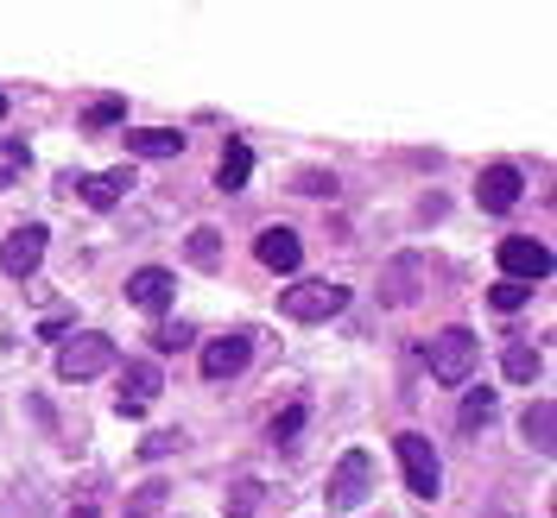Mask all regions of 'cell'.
<instances>
[{
    "instance_id": "6da1fadb",
    "label": "cell",
    "mask_w": 557,
    "mask_h": 518,
    "mask_svg": "<svg viewBox=\"0 0 557 518\" xmlns=\"http://www.w3.org/2000/svg\"><path fill=\"white\" fill-rule=\"evenodd\" d=\"M475 367H482V336L475 329H437L431 336V380L437 386H469L475 380Z\"/></svg>"
},
{
    "instance_id": "7a4b0ae2",
    "label": "cell",
    "mask_w": 557,
    "mask_h": 518,
    "mask_svg": "<svg viewBox=\"0 0 557 518\" xmlns=\"http://www.w3.org/2000/svg\"><path fill=\"white\" fill-rule=\"evenodd\" d=\"M393 455H399V475H406V487H412L418 500H437V493H444V462L431 450V437L399 430V437H393Z\"/></svg>"
},
{
    "instance_id": "3957f363",
    "label": "cell",
    "mask_w": 557,
    "mask_h": 518,
    "mask_svg": "<svg viewBox=\"0 0 557 518\" xmlns=\"http://www.w3.org/2000/svg\"><path fill=\"white\" fill-rule=\"evenodd\" d=\"M343 311H348V285H330V278H305L278 298V316H292V323H330Z\"/></svg>"
},
{
    "instance_id": "277c9868",
    "label": "cell",
    "mask_w": 557,
    "mask_h": 518,
    "mask_svg": "<svg viewBox=\"0 0 557 518\" xmlns=\"http://www.w3.org/2000/svg\"><path fill=\"white\" fill-rule=\"evenodd\" d=\"M330 513H355V506H368V493H374V455L368 450H348L336 468H330Z\"/></svg>"
},
{
    "instance_id": "5b68a950",
    "label": "cell",
    "mask_w": 557,
    "mask_h": 518,
    "mask_svg": "<svg viewBox=\"0 0 557 518\" xmlns=\"http://www.w3.org/2000/svg\"><path fill=\"white\" fill-rule=\"evenodd\" d=\"M114 361H121V354H114V342L83 329V336H70V342L58 348V380H70V386H76V380H96V374H108Z\"/></svg>"
},
{
    "instance_id": "8992f818",
    "label": "cell",
    "mask_w": 557,
    "mask_h": 518,
    "mask_svg": "<svg viewBox=\"0 0 557 518\" xmlns=\"http://www.w3.org/2000/svg\"><path fill=\"white\" fill-rule=\"evenodd\" d=\"M500 273L513 278V285H539V278H552V253H545V241L507 235L500 241Z\"/></svg>"
},
{
    "instance_id": "52a82bcc",
    "label": "cell",
    "mask_w": 557,
    "mask_h": 518,
    "mask_svg": "<svg viewBox=\"0 0 557 518\" xmlns=\"http://www.w3.org/2000/svg\"><path fill=\"white\" fill-rule=\"evenodd\" d=\"M45 266V228L26 222V228H13L7 241H0V273L7 278H33Z\"/></svg>"
},
{
    "instance_id": "ba28073f",
    "label": "cell",
    "mask_w": 557,
    "mask_h": 518,
    "mask_svg": "<svg viewBox=\"0 0 557 518\" xmlns=\"http://www.w3.org/2000/svg\"><path fill=\"white\" fill-rule=\"evenodd\" d=\"M525 197V177L520 165H487L482 177H475V203L487 209V215H507V209Z\"/></svg>"
},
{
    "instance_id": "9c48e42d",
    "label": "cell",
    "mask_w": 557,
    "mask_h": 518,
    "mask_svg": "<svg viewBox=\"0 0 557 518\" xmlns=\"http://www.w3.org/2000/svg\"><path fill=\"white\" fill-rule=\"evenodd\" d=\"M247 354H253L247 329H228V336H215V342L203 348V380H235V374L247 367Z\"/></svg>"
},
{
    "instance_id": "30bf717a",
    "label": "cell",
    "mask_w": 557,
    "mask_h": 518,
    "mask_svg": "<svg viewBox=\"0 0 557 518\" xmlns=\"http://www.w3.org/2000/svg\"><path fill=\"white\" fill-rule=\"evenodd\" d=\"M253 253H260V266L267 273H298V260H305V241L292 235V228H260V241H253Z\"/></svg>"
},
{
    "instance_id": "8fae6325",
    "label": "cell",
    "mask_w": 557,
    "mask_h": 518,
    "mask_svg": "<svg viewBox=\"0 0 557 518\" xmlns=\"http://www.w3.org/2000/svg\"><path fill=\"white\" fill-rule=\"evenodd\" d=\"M172 291H177V278L165 273V266H139L134 278H127V304H139V311H165L172 304Z\"/></svg>"
},
{
    "instance_id": "7c38bea8",
    "label": "cell",
    "mask_w": 557,
    "mask_h": 518,
    "mask_svg": "<svg viewBox=\"0 0 557 518\" xmlns=\"http://www.w3.org/2000/svg\"><path fill=\"white\" fill-rule=\"evenodd\" d=\"M76 190H83V203L114 209L127 190H134V165H121V172H96V177H76Z\"/></svg>"
},
{
    "instance_id": "4fadbf2b",
    "label": "cell",
    "mask_w": 557,
    "mask_h": 518,
    "mask_svg": "<svg viewBox=\"0 0 557 518\" xmlns=\"http://www.w3.org/2000/svg\"><path fill=\"white\" fill-rule=\"evenodd\" d=\"M159 386H165L159 367H152V361H134V367H127V392H121V417H139L152 399H159Z\"/></svg>"
},
{
    "instance_id": "5bb4252c",
    "label": "cell",
    "mask_w": 557,
    "mask_h": 518,
    "mask_svg": "<svg viewBox=\"0 0 557 518\" xmlns=\"http://www.w3.org/2000/svg\"><path fill=\"white\" fill-rule=\"evenodd\" d=\"M127 152L134 159H177L184 152V134H172V127H134L127 134Z\"/></svg>"
},
{
    "instance_id": "9a60e30c",
    "label": "cell",
    "mask_w": 557,
    "mask_h": 518,
    "mask_svg": "<svg viewBox=\"0 0 557 518\" xmlns=\"http://www.w3.org/2000/svg\"><path fill=\"white\" fill-rule=\"evenodd\" d=\"M247 177H253V152H247V139H228L222 165H215V190H247Z\"/></svg>"
},
{
    "instance_id": "2e32d148",
    "label": "cell",
    "mask_w": 557,
    "mask_h": 518,
    "mask_svg": "<svg viewBox=\"0 0 557 518\" xmlns=\"http://www.w3.org/2000/svg\"><path fill=\"white\" fill-rule=\"evenodd\" d=\"M520 430H525V443H532V450L539 455H552V430H557V405L552 399H539V405H525V417H520Z\"/></svg>"
},
{
    "instance_id": "e0dca14e",
    "label": "cell",
    "mask_w": 557,
    "mask_h": 518,
    "mask_svg": "<svg viewBox=\"0 0 557 518\" xmlns=\"http://www.w3.org/2000/svg\"><path fill=\"white\" fill-rule=\"evenodd\" d=\"M500 374H507L513 386H532L539 374H545V354H539V348H525V342H513L507 354H500Z\"/></svg>"
},
{
    "instance_id": "ac0fdd59",
    "label": "cell",
    "mask_w": 557,
    "mask_h": 518,
    "mask_svg": "<svg viewBox=\"0 0 557 518\" xmlns=\"http://www.w3.org/2000/svg\"><path fill=\"white\" fill-rule=\"evenodd\" d=\"M418 273H424V260H418V253L393 260V273H386V304H412V298H418L412 278H418Z\"/></svg>"
},
{
    "instance_id": "d6986e66",
    "label": "cell",
    "mask_w": 557,
    "mask_h": 518,
    "mask_svg": "<svg viewBox=\"0 0 557 518\" xmlns=\"http://www.w3.org/2000/svg\"><path fill=\"white\" fill-rule=\"evenodd\" d=\"M494 405H500V399H494V386H475V392L462 399V430H482L487 417H494Z\"/></svg>"
},
{
    "instance_id": "ffe728a7",
    "label": "cell",
    "mask_w": 557,
    "mask_h": 518,
    "mask_svg": "<svg viewBox=\"0 0 557 518\" xmlns=\"http://www.w3.org/2000/svg\"><path fill=\"white\" fill-rule=\"evenodd\" d=\"M190 342H197L190 323H159V329H152V348H159V354H177V348H190Z\"/></svg>"
},
{
    "instance_id": "44dd1931",
    "label": "cell",
    "mask_w": 557,
    "mask_h": 518,
    "mask_svg": "<svg viewBox=\"0 0 557 518\" xmlns=\"http://www.w3.org/2000/svg\"><path fill=\"white\" fill-rule=\"evenodd\" d=\"M311 424V412L305 405H285V412L273 417V443H298V430Z\"/></svg>"
},
{
    "instance_id": "7402d4cb",
    "label": "cell",
    "mask_w": 557,
    "mask_h": 518,
    "mask_svg": "<svg viewBox=\"0 0 557 518\" xmlns=\"http://www.w3.org/2000/svg\"><path fill=\"white\" fill-rule=\"evenodd\" d=\"M20 172H26V146L20 139H0V190L20 184Z\"/></svg>"
},
{
    "instance_id": "603a6c76",
    "label": "cell",
    "mask_w": 557,
    "mask_h": 518,
    "mask_svg": "<svg viewBox=\"0 0 557 518\" xmlns=\"http://www.w3.org/2000/svg\"><path fill=\"white\" fill-rule=\"evenodd\" d=\"M525 304H532V285H513V278H507V285H494V311H525Z\"/></svg>"
},
{
    "instance_id": "cb8c5ba5",
    "label": "cell",
    "mask_w": 557,
    "mask_h": 518,
    "mask_svg": "<svg viewBox=\"0 0 557 518\" xmlns=\"http://www.w3.org/2000/svg\"><path fill=\"white\" fill-rule=\"evenodd\" d=\"M190 260H197V266H215V260H222V241H215V228H197V235H190Z\"/></svg>"
},
{
    "instance_id": "d4e9b609",
    "label": "cell",
    "mask_w": 557,
    "mask_h": 518,
    "mask_svg": "<svg viewBox=\"0 0 557 518\" xmlns=\"http://www.w3.org/2000/svg\"><path fill=\"white\" fill-rule=\"evenodd\" d=\"M292 190H305V197H336V177H330V172H298Z\"/></svg>"
},
{
    "instance_id": "484cf974",
    "label": "cell",
    "mask_w": 557,
    "mask_h": 518,
    "mask_svg": "<svg viewBox=\"0 0 557 518\" xmlns=\"http://www.w3.org/2000/svg\"><path fill=\"white\" fill-rule=\"evenodd\" d=\"M253 506H260V481H242V487H235V506H228V518H253Z\"/></svg>"
},
{
    "instance_id": "4316f807",
    "label": "cell",
    "mask_w": 557,
    "mask_h": 518,
    "mask_svg": "<svg viewBox=\"0 0 557 518\" xmlns=\"http://www.w3.org/2000/svg\"><path fill=\"white\" fill-rule=\"evenodd\" d=\"M121 114H127V108H121V102H96V108H89V114H83V127H114Z\"/></svg>"
},
{
    "instance_id": "83f0119b",
    "label": "cell",
    "mask_w": 557,
    "mask_h": 518,
    "mask_svg": "<svg viewBox=\"0 0 557 518\" xmlns=\"http://www.w3.org/2000/svg\"><path fill=\"white\" fill-rule=\"evenodd\" d=\"M159 500H165L159 487H139V500L127 506V518H152V513H159Z\"/></svg>"
},
{
    "instance_id": "f1b7e54d",
    "label": "cell",
    "mask_w": 557,
    "mask_h": 518,
    "mask_svg": "<svg viewBox=\"0 0 557 518\" xmlns=\"http://www.w3.org/2000/svg\"><path fill=\"white\" fill-rule=\"evenodd\" d=\"M70 518H96V506H76V513H70Z\"/></svg>"
},
{
    "instance_id": "f546056e",
    "label": "cell",
    "mask_w": 557,
    "mask_h": 518,
    "mask_svg": "<svg viewBox=\"0 0 557 518\" xmlns=\"http://www.w3.org/2000/svg\"><path fill=\"white\" fill-rule=\"evenodd\" d=\"M0 121H7V96H0Z\"/></svg>"
}]
</instances>
